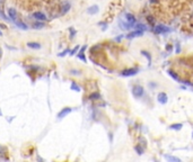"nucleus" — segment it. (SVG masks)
Masks as SVG:
<instances>
[{
	"instance_id": "f257e3e1",
	"label": "nucleus",
	"mask_w": 193,
	"mask_h": 162,
	"mask_svg": "<svg viewBox=\"0 0 193 162\" xmlns=\"http://www.w3.org/2000/svg\"><path fill=\"white\" fill-rule=\"evenodd\" d=\"M132 95H133L134 98H140V97H142V95H143V88L139 85L134 86V87L132 88Z\"/></svg>"
},
{
	"instance_id": "f03ea898",
	"label": "nucleus",
	"mask_w": 193,
	"mask_h": 162,
	"mask_svg": "<svg viewBox=\"0 0 193 162\" xmlns=\"http://www.w3.org/2000/svg\"><path fill=\"white\" fill-rule=\"evenodd\" d=\"M171 29L168 28V27L164 26V25H157V26H155V28H154V32L156 33V34H164V33H168Z\"/></svg>"
},
{
	"instance_id": "7ed1b4c3",
	"label": "nucleus",
	"mask_w": 193,
	"mask_h": 162,
	"mask_svg": "<svg viewBox=\"0 0 193 162\" xmlns=\"http://www.w3.org/2000/svg\"><path fill=\"white\" fill-rule=\"evenodd\" d=\"M139 72L138 69H128V70H124V71L121 72V75L122 77H132V75H136Z\"/></svg>"
},
{
	"instance_id": "20e7f679",
	"label": "nucleus",
	"mask_w": 193,
	"mask_h": 162,
	"mask_svg": "<svg viewBox=\"0 0 193 162\" xmlns=\"http://www.w3.org/2000/svg\"><path fill=\"white\" fill-rule=\"evenodd\" d=\"M70 113H71V108H70V107H66V108H63L62 110H60V112L58 113V115H56V116H58V118H60V119H61V118L66 117L68 114H70Z\"/></svg>"
},
{
	"instance_id": "39448f33",
	"label": "nucleus",
	"mask_w": 193,
	"mask_h": 162,
	"mask_svg": "<svg viewBox=\"0 0 193 162\" xmlns=\"http://www.w3.org/2000/svg\"><path fill=\"white\" fill-rule=\"evenodd\" d=\"M33 18H35L36 20H38V21L46 20V16L43 13H41V11H36V13L33 14Z\"/></svg>"
},
{
	"instance_id": "423d86ee",
	"label": "nucleus",
	"mask_w": 193,
	"mask_h": 162,
	"mask_svg": "<svg viewBox=\"0 0 193 162\" xmlns=\"http://www.w3.org/2000/svg\"><path fill=\"white\" fill-rule=\"evenodd\" d=\"M167 99H168V97H167V95L165 92H159L158 96H157V100L160 103L161 105H165L167 103Z\"/></svg>"
},
{
	"instance_id": "0eeeda50",
	"label": "nucleus",
	"mask_w": 193,
	"mask_h": 162,
	"mask_svg": "<svg viewBox=\"0 0 193 162\" xmlns=\"http://www.w3.org/2000/svg\"><path fill=\"white\" fill-rule=\"evenodd\" d=\"M125 20H126V23H128V24H130L132 27H133V25L137 23V19L134 18L133 15H132V14H129V13L125 15Z\"/></svg>"
},
{
	"instance_id": "6e6552de",
	"label": "nucleus",
	"mask_w": 193,
	"mask_h": 162,
	"mask_svg": "<svg viewBox=\"0 0 193 162\" xmlns=\"http://www.w3.org/2000/svg\"><path fill=\"white\" fill-rule=\"evenodd\" d=\"M143 35V32L142 30H139V29H136L134 32L129 33V35L126 36L128 38H133V37H138V36H142Z\"/></svg>"
},
{
	"instance_id": "1a4fd4ad",
	"label": "nucleus",
	"mask_w": 193,
	"mask_h": 162,
	"mask_svg": "<svg viewBox=\"0 0 193 162\" xmlns=\"http://www.w3.org/2000/svg\"><path fill=\"white\" fill-rule=\"evenodd\" d=\"M14 23H15V25H16V26L18 27V28L23 29V30H27V29H28L27 25L25 24V23H23L21 20H18V19H15V20H14Z\"/></svg>"
},
{
	"instance_id": "9d476101",
	"label": "nucleus",
	"mask_w": 193,
	"mask_h": 162,
	"mask_svg": "<svg viewBox=\"0 0 193 162\" xmlns=\"http://www.w3.org/2000/svg\"><path fill=\"white\" fill-rule=\"evenodd\" d=\"M8 15H9V18H10L13 21L15 20V19H17V11H16V9L9 8L8 9Z\"/></svg>"
},
{
	"instance_id": "9b49d317",
	"label": "nucleus",
	"mask_w": 193,
	"mask_h": 162,
	"mask_svg": "<svg viewBox=\"0 0 193 162\" xmlns=\"http://www.w3.org/2000/svg\"><path fill=\"white\" fill-rule=\"evenodd\" d=\"M27 46L31 48H34V50H38V48H41V44L40 43H36V42H28L27 43Z\"/></svg>"
},
{
	"instance_id": "f8f14e48",
	"label": "nucleus",
	"mask_w": 193,
	"mask_h": 162,
	"mask_svg": "<svg viewBox=\"0 0 193 162\" xmlns=\"http://www.w3.org/2000/svg\"><path fill=\"white\" fill-rule=\"evenodd\" d=\"M69 9H70V3L63 2V5H62V7H61V15H64L66 13H68Z\"/></svg>"
},
{
	"instance_id": "ddd939ff",
	"label": "nucleus",
	"mask_w": 193,
	"mask_h": 162,
	"mask_svg": "<svg viewBox=\"0 0 193 162\" xmlns=\"http://www.w3.org/2000/svg\"><path fill=\"white\" fill-rule=\"evenodd\" d=\"M87 13L90 14V15H94V14L98 13V6H91V7H89L88 9H87Z\"/></svg>"
},
{
	"instance_id": "4468645a",
	"label": "nucleus",
	"mask_w": 193,
	"mask_h": 162,
	"mask_svg": "<svg viewBox=\"0 0 193 162\" xmlns=\"http://www.w3.org/2000/svg\"><path fill=\"white\" fill-rule=\"evenodd\" d=\"M168 74L171 75L172 78H173V79H175L176 80V81H178V82H180L181 80H180V78H178V75L176 74V73H175L174 71H172V70H168Z\"/></svg>"
},
{
	"instance_id": "2eb2a0df",
	"label": "nucleus",
	"mask_w": 193,
	"mask_h": 162,
	"mask_svg": "<svg viewBox=\"0 0 193 162\" xmlns=\"http://www.w3.org/2000/svg\"><path fill=\"white\" fill-rule=\"evenodd\" d=\"M133 27H134L136 29H139V30H142V32L147 29V27H146L143 24H134V25H133Z\"/></svg>"
},
{
	"instance_id": "dca6fc26",
	"label": "nucleus",
	"mask_w": 193,
	"mask_h": 162,
	"mask_svg": "<svg viewBox=\"0 0 193 162\" xmlns=\"http://www.w3.org/2000/svg\"><path fill=\"white\" fill-rule=\"evenodd\" d=\"M101 98V95H99L98 92H95V93H91L90 96H89V99L90 100H97V99Z\"/></svg>"
},
{
	"instance_id": "f3484780",
	"label": "nucleus",
	"mask_w": 193,
	"mask_h": 162,
	"mask_svg": "<svg viewBox=\"0 0 193 162\" xmlns=\"http://www.w3.org/2000/svg\"><path fill=\"white\" fill-rule=\"evenodd\" d=\"M45 26V25H44V23H42V21H36V23H34V24H33V27H34V28H43V27Z\"/></svg>"
},
{
	"instance_id": "a211bd4d",
	"label": "nucleus",
	"mask_w": 193,
	"mask_h": 162,
	"mask_svg": "<svg viewBox=\"0 0 193 162\" xmlns=\"http://www.w3.org/2000/svg\"><path fill=\"white\" fill-rule=\"evenodd\" d=\"M71 89L72 90H75V91H80V87L77 85V83L75 82V81H72L71 82Z\"/></svg>"
},
{
	"instance_id": "6ab92c4d",
	"label": "nucleus",
	"mask_w": 193,
	"mask_h": 162,
	"mask_svg": "<svg viewBox=\"0 0 193 162\" xmlns=\"http://www.w3.org/2000/svg\"><path fill=\"white\" fill-rule=\"evenodd\" d=\"M165 159L169 160V161H176V162H180L181 160L178 158H175V157H171V155H165Z\"/></svg>"
},
{
	"instance_id": "aec40b11",
	"label": "nucleus",
	"mask_w": 193,
	"mask_h": 162,
	"mask_svg": "<svg viewBox=\"0 0 193 162\" xmlns=\"http://www.w3.org/2000/svg\"><path fill=\"white\" fill-rule=\"evenodd\" d=\"M141 53L148 59V63H149V64L151 63V56H150V54L148 53V52H146V51H141Z\"/></svg>"
},
{
	"instance_id": "412c9836",
	"label": "nucleus",
	"mask_w": 193,
	"mask_h": 162,
	"mask_svg": "<svg viewBox=\"0 0 193 162\" xmlns=\"http://www.w3.org/2000/svg\"><path fill=\"white\" fill-rule=\"evenodd\" d=\"M134 149H136V151H137L138 154H142V153H143V147H142V146L140 145V144H139V145L136 146Z\"/></svg>"
},
{
	"instance_id": "4be33fe9",
	"label": "nucleus",
	"mask_w": 193,
	"mask_h": 162,
	"mask_svg": "<svg viewBox=\"0 0 193 162\" xmlns=\"http://www.w3.org/2000/svg\"><path fill=\"white\" fill-rule=\"evenodd\" d=\"M182 126H183L182 124H173V125H171V128L172 130H181Z\"/></svg>"
},
{
	"instance_id": "5701e85b",
	"label": "nucleus",
	"mask_w": 193,
	"mask_h": 162,
	"mask_svg": "<svg viewBox=\"0 0 193 162\" xmlns=\"http://www.w3.org/2000/svg\"><path fill=\"white\" fill-rule=\"evenodd\" d=\"M69 32H70V38H73L75 37V35H76V29L75 28H72V27H70L69 28Z\"/></svg>"
},
{
	"instance_id": "b1692460",
	"label": "nucleus",
	"mask_w": 193,
	"mask_h": 162,
	"mask_svg": "<svg viewBox=\"0 0 193 162\" xmlns=\"http://www.w3.org/2000/svg\"><path fill=\"white\" fill-rule=\"evenodd\" d=\"M70 74H72V75H80L81 72L79 71V70H71V71H70Z\"/></svg>"
},
{
	"instance_id": "393cba45",
	"label": "nucleus",
	"mask_w": 193,
	"mask_h": 162,
	"mask_svg": "<svg viewBox=\"0 0 193 162\" xmlns=\"http://www.w3.org/2000/svg\"><path fill=\"white\" fill-rule=\"evenodd\" d=\"M78 58L80 59L83 62H86V58L84 56V53H78Z\"/></svg>"
},
{
	"instance_id": "a878e982",
	"label": "nucleus",
	"mask_w": 193,
	"mask_h": 162,
	"mask_svg": "<svg viewBox=\"0 0 193 162\" xmlns=\"http://www.w3.org/2000/svg\"><path fill=\"white\" fill-rule=\"evenodd\" d=\"M78 48H79V46H76V47L73 48V50L71 51V52H70V55H75V53H76V52H77V50H78Z\"/></svg>"
},
{
	"instance_id": "bb28decb",
	"label": "nucleus",
	"mask_w": 193,
	"mask_h": 162,
	"mask_svg": "<svg viewBox=\"0 0 193 162\" xmlns=\"http://www.w3.org/2000/svg\"><path fill=\"white\" fill-rule=\"evenodd\" d=\"M147 20H149V23H150V24H154V23H155V20H154V18H153V17H148V18H147Z\"/></svg>"
},
{
	"instance_id": "cd10ccee",
	"label": "nucleus",
	"mask_w": 193,
	"mask_h": 162,
	"mask_svg": "<svg viewBox=\"0 0 193 162\" xmlns=\"http://www.w3.org/2000/svg\"><path fill=\"white\" fill-rule=\"evenodd\" d=\"M122 38H123V35H119L118 37L115 38V41H116V42H120V41L122 40Z\"/></svg>"
},
{
	"instance_id": "c85d7f7f",
	"label": "nucleus",
	"mask_w": 193,
	"mask_h": 162,
	"mask_svg": "<svg viewBox=\"0 0 193 162\" xmlns=\"http://www.w3.org/2000/svg\"><path fill=\"white\" fill-rule=\"evenodd\" d=\"M68 52H69V51H68V50L63 51V52H62V53H60V54H59V56H64V55H66V54L68 53Z\"/></svg>"
},
{
	"instance_id": "c756f323",
	"label": "nucleus",
	"mask_w": 193,
	"mask_h": 162,
	"mask_svg": "<svg viewBox=\"0 0 193 162\" xmlns=\"http://www.w3.org/2000/svg\"><path fill=\"white\" fill-rule=\"evenodd\" d=\"M166 50L168 51V52H171V51H172V46L169 45V44H167V46H166Z\"/></svg>"
},
{
	"instance_id": "7c9ffc66",
	"label": "nucleus",
	"mask_w": 193,
	"mask_h": 162,
	"mask_svg": "<svg viewBox=\"0 0 193 162\" xmlns=\"http://www.w3.org/2000/svg\"><path fill=\"white\" fill-rule=\"evenodd\" d=\"M176 52H177V53H180V52H181V47H180V45H178V44H177V50H176Z\"/></svg>"
},
{
	"instance_id": "2f4dec72",
	"label": "nucleus",
	"mask_w": 193,
	"mask_h": 162,
	"mask_svg": "<svg viewBox=\"0 0 193 162\" xmlns=\"http://www.w3.org/2000/svg\"><path fill=\"white\" fill-rule=\"evenodd\" d=\"M149 85H150V87H156V86H157L156 83H153V82H150Z\"/></svg>"
},
{
	"instance_id": "473e14b6",
	"label": "nucleus",
	"mask_w": 193,
	"mask_h": 162,
	"mask_svg": "<svg viewBox=\"0 0 193 162\" xmlns=\"http://www.w3.org/2000/svg\"><path fill=\"white\" fill-rule=\"evenodd\" d=\"M157 0H150V2H156Z\"/></svg>"
},
{
	"instance_id": "72a5a7b5",
	"label": "nucleus",
	"mask_w": 193,
	"mask_h": 162,
	"mask_svg": "<svg viewBox=\"0 0 193 162\" xmlns=\"http://www.w3.org/2000/svg\"><path fill=\"white\" fill-rule=\"evenodd\" d=\"M1 35H2V33H1V32H0V36H1Z\"/></svg>"
}]
</instances>
